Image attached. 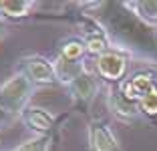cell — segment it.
Masks as SVG:
<instances>
[{
    "instance_id": "obj_1",
    "label": "cell",
    "mask_w": 157,
    "mask_h": 151,
    "mask_svg": "<svg viewBox=\"0 0 157 151\" xmlns=\"http://www.w3.org/2000/svg\"><path fill=\"white\" fill-rule=\"evenodd\" d=\"M95 8V22L111 42V50L127 56L157 60V32L139 20L125 2H87Z\"/></svg>"
},
{
    "instance_id": "obj_2",
    "label": "cell",
    "mask_w": 157,
    "mask_h": 151,
    "mask_svg": "<svg viewBox=\"0 0 157 151\" xmlns=\"http://www.w3.org/2000/svg\"><path fill=\"white\" fill-rule=\"evenodd\" d=\"M34 91L36 85H33L22 73H14L0 85V107L16 119L30 107Z\"/></svg>"
},
{
    "instance_id": "obj_3",
    "label": "cell",
    "mask_w": 157,
    "mask_h": 151,
    "mask_svg": "<svg viewBox=\"0 0 157 151\" xmlns=\"http://www.w3.org/2000/svg\"><path fill=\"white\" fill-rule=\"evenodd\" d=\"M16 73H22L33 85H55L59 83L55 71V63L42 55H28L18 60Z\"/></svg>"
},
{
    "instance_id": "obj_4",
    "label": "cell",
    "mask_w": 157,
    "mask_h": 151,
    "mask_svg": "<svg viewBox=\"0 0 157 151\" xmlns=\"http://www.w3.org/2000/svg\"><path fill=\"white\" fill-rule=\"evenodd\" d=\"M107 107L115 115L117 119L125 121V123H135L143 117L141 113V107L139 103L127 99L123 95V91L119 89V85H109V91H107Z\"/></svg>"
},
{
    "instance_id": "obj_5",
    "label": "cell",
    "mask_w": 157,
    "mask_h": 151,
    "mask_svg": "<svg viewBox=\"0 0 157 151\" xmlns=\"http://www.w3.org/2000/svg\"><path fill=\"white\" fill-rule=\"evenodd\" d=\"M67 91H69L71 99L77 107H81L83 111L89 109L95 97H97V91H99V83H97V77L89 71L81 73L75 81H71L67 85Z\"/></svg>"
},
{
    "instance_id": "obj_6",
    "label": "cell",
    "mask_w": 157,
    "mask_h": 151,
    "mask_svg": "<svg viewBox=\"0 0 157 151\" xmlns=\"http://www.w3.org/2000/svg\"><path fill=\"white\" fill-rule=\"evenodd\" d=\"M119 89L123 91V95L127 97V99L139 103V101L145 99L151 91L157 89L155 75L149 73V71H139V73L131 75L129 79H123V81L119 83Z\"/></svg>"
},
{
    "instance_id": "obj_7",
    "label": "cell",
    "mask_w": 157,
    "mask_h": 151,
    "mask_svg": "<svg viewBox=\"0 0 157 151\" xmlns=\"http://www.w3.org/2000/svg\"><path fill=\"white\" fill-rule=\"evenodd\" d=\"M127 73V59L115 50H109L97 59V75L111 85H119Z\"/></svg>"
},
{
    "instance_id": "obj_8",
    "label": "cell",
    "mask_w": 157,
    "mask_h": 151,
    "mask_svg": "<svg viewBox=\"0 0 157 151\" xmlns=\"http://www.w3.org/2000/svg\"><path fill=\"white\" fill-rule=\"evenodd\" d=\"M87 139L91 151H119L115 133L103 121H91L87 127Z\"/></svg>"
},
{
    "instance_id": "obj_9",
    "label": "cell",
    "mask_w": 157,
    "mask_h": 151,
    "mask_svg": "<svg viewBox=\"0 0 157 151\" xmlns=\"http://www.w3.org/2000/svg\"><path fill=\"white\" fill-rule=\"evenodd\" d=\"M18 119L26 125V129L38 133V135H51L52 129L56 127L55 115L48 113V111L42 109V107H34V105L28 107V109L20 115Z\"/></svg>"
},
{
    "instance_id": "obj_10",
    "label": "cell",
    "mask_w": 157,
    "mask_h": 151,
    "mask_svg": "<svg viewBox=\"0 0 157 151\" xmlns=\"http://www.w3.org/2000/svg\"><path fill=\"white\" fill-rule=\"evenodd\" d=\"M87 55H89V50H87V45H85V38L69 37V38L59 42V56H63V59L75 60V63H83V59Z\"/></svg>"
},
{
    "instance_id": "obj_11",
    "label": "cell",
    "mask_w": 157,
    "mask_h": 151,
    "mask_svg": "<svg viewBox=\"0 0 157 151\" xmlns=\"http://www.w3.org/2000/svg\"><path fill=\"white\" fill-rule=\"evenodd\" d=\"M33 0H0V16L2 18H26L28 14L34 10Z\"/></svg>"
},
{
    "instance_id": "obj_12",
    "label": "cell",
    "mask_w": 157,
    "mask_h": 151,
    "mask_svg": "<svg viewBox=\"0 0 157 151\" xmlns=\"http://www.w3.org/2000/svg\"><path fill=\"white\" fill-rule=\"evenodd\" d=\"M52 63H55L56 79H59V83H63L65 87L69 85L71 81H75V79H77L81 73H85V71H87L83 63H75V60L63 59V56H56Z\"/></svg>"
},
{
    "instance_id": "obj_13",
    "label": "cell",
    "mask_w": 157,
    "mask_h": 151,
    "mask_svg": "<svg viewBox=\"0 0 157 151\" xmlns=\"http://www.w3.org/2000/svg\"><path fill=\"white\" fill-rule=\"evenodd\" d=\"M125 4L145 24H149V26L157 24V0H131V2H125Z\"/></svg>"
},
{
    "instance_id": "obj_14",
    "label": "cell",
    "mask_w": 157,
    "mask_h": 151,
    "mask_svg": "<svg viewBox=\"0 0 157 151\" xmlns=\"http://www.w3.org/2000/svg\"><path fill=\"white\" fill-rule=\"evenodd\" d=\"M85 45H87L89 55H95L97 59H99V56H103L105 52H109V50H111V42H109V38H107L103 32L89 34V37L85 38Z\"/></svg>"
},
{
    "instance_id": "obj_15",
    "label": "cell",
    "mask_w": 157,
    "mask_h": 151,
    "mask_svg": "<svg viewBox=\"0 0 157 151\" xmlns=\"http://www.w3.org/2000/svg\"><path fill=\"white\" fill-rule=\"evenodd\" d=\"M48 143H51V135H36L20 143L14 151H48Z\"/></svg>"
},
{
    "instance_id": "obj_16",
    "label": "cell",
    "mask_w": 157,
    "mask_h": 151,
    "mask_svg": "<svg viewBox=\"0 0 157 151\" xmlns=\"http://www.w3.org/2000/svg\"><path fill=\"white\" fill-rule=\"evenodd\" d=\"M139 107H141V113H143V115L155 117V115H157V89L151 91L145 99L139 101Z\"/></svg>"
},
{
    "instance_id": "obj_17",
    "label": "cell",
    "mask_w": 157,
    "mask_h": 151,
    "mask_svg": "<svg viewBox=\"0 0 157 151\" xmlns=\"http://www.w3.org/2000/svg\"><path fill=\"white\" fill-rule=\"evenodd\" d=\"M12 121H14V117H12V115H8L4 109H2V107H0V129L8 127V125L12 123Z\"/></svg>"
},
{
    "instance_id": "obj_18",
    "label": "cell",
    "mask_w": 157,
    "mask_h": 151,
    "mask_svg": "<svg viewBox=\"0 0 157 151\" xmlns=\"http://www.w3.org/2000/svg\"><path fill=\"white\" fill-rule=\"evenodd\" d=\"M6 32H8V22H6V18L0 16V38H4Z\"/></svg>"
},
{
    "instance_id": "obj_19",
    "label": "cell",
    "mask_w": 157,
    "mask_h": 151,
    "mask_svg": "<svg viewBox=\"0 0 157 151\" xmlns=\"http://www.w3.org/2000/svg\"><path fill=\"white\" fill-rule=\"evenodd\" d=\"M12 151H14V149H12Z\"/></svg>"
}]
</instances>
